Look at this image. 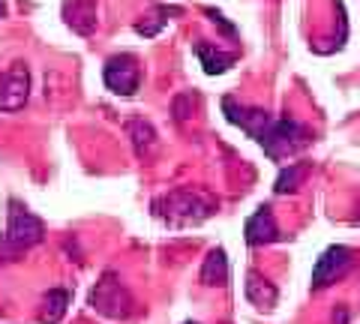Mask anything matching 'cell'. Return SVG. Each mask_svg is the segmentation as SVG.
Returning <instances> with one entry per match:
<instances>
[{"mask_svg": "<svg viewBox=\"0 0 360 324\" xmlns=\"http://www.w3.org/2000/svg\"><path fill=\"white\" fill-rule=\"evenodd\" d=\"M217 207H219L217 195L201 186H177L150 201L153 219H160L165 228H174V231L195 228L201 222H207L217 214Z\"/></svg>", "mask_w": 360, "mask_h": 324, "instance_id": "1", "label": "cell"}, {"mask_svg": "<svg viewBox=\"0 0 360 324\" xmlns=\"http://www.w3.org/2000/svg\"><path fill=\"white\" fill-rule=\"evenodd\" d=\"M262 150L270 156L274 162H285L291 156L303 153L312 144V129L297 124L295 117H276L274 127L267 129V136L258 141Z\"/></svg>", "mask_w": 360, "mask_h": 324, "instance_id": "2", "label": "cell"}, {"mask_svg": "<svg viewBox=\"0 0 360 324\" xmlns=\"http://www.w3.org/2000/svg\"><path fill=\"white\" fill-rule=\"evenodd\" d=\"M42 234H45L42 219L33 216L18 198H9L4 247L13 250V252H25V250H30V247H37V243L42 240Z\"/></svg>", "mask_w": 360, "mask_h": 324, "instance_id": "3", "label": "cell"}, {"mask_svg": "<svg viewBox=\"0 0 360 324\" xmlns=\"http://www.w3.org/2000/svg\"><path fill=\"white\" fill-rule=\"evenodd\" d=\"M87 304L105 318H129L132 306H135L129 288L120 283V276L115 271H105L103 276H99V283L94 285Z\"/></svg>", "mask_w": 360, "mask_h": 324, "instance_id": "4", "label": "cell"}, {"mask_svg": "<svg viewBox=\"0 0 360 324\" xmlns=\"http://www.w3.org/2000/svg\"><path fill=\"white\" fill-rule=\"evenodd\" d=\"M103 82L111 93L117 96H135L141 87V63L135 54H115L105 60Z\"/></svg>", "mask_w": 360, "mask_h": 324, "instance_id": "5", "label": "cell"}, {"mask_svg": "<svg viewBox=\"0 0 360 324\" xmlns=\"http://www.w3.org/2000/svg\"><path fill=\"white\" fill-rule=\"evenodd\" d=\"M222 115L229 117V124L240 127L246 136L255 138V141H262V138L267 136V129L274 127V120H276L274 115H270V111L243 105V103H238L234 96H225V99H222Z\"/></svg>", "mask_w": 360, "mask_h": 324, "instance_id": "6", "label": "cell"}, {"mask_svg": "<svg viewBox=\"0 0 360 324\" xmlns=\"http://www.w3.org/2000/svg\"><path fill=\"white\" fill-rule=\"evenodd\" d=\"M352 259H354V252L348 247H328L324 250L312 267V288L315 292H321V288L333 285L340 276H345V271L352 267Z\"/></svg>", "mask_w": 360, "mask_h": 324, "instance_id": "7", "label": "cell"}, {"mask_svg": "<svg viewBox=\"0 0 360 324\" xmlns=\"http://www.w3.org/2000/svg\"><path fill=\"white\" fill-rule=\"evenodd\" d=\"M30 96V72L25 63H13L0 75V111H18L25 108Z\"/></svg>", "mask_w": 360, "mask_h": 324, "instance_id": "8", "label": "cell"}, {"mask_svg": "<svg viewBox=\"0 0 360 324\" xmlns=\"http://www.w3.org/2000/svg\"><path fill=\"white\" fill-rule=\"evenodd\" d=\"M63 21L78 37H90L99 25L96 0H63Z\"/></svg>", "mask_w": 360, "mask_h": 324, "instance_id": "9", "label": "cell"}, {"mask_svg": "<svg viewBox=\"0 0 360 324\" xmlns=\"http://www.w3.org/2000/svg\"><path fill=\"white\" fill-rule=\"evenodd\" d=\"M243 238L250 247H267V243H276L283 234H279V226L274 219V210H270L267 205H262L255 210V214L246 219L243 226Z\"/></svg>", "mask_w": 360, "mask_h": 324, "instance_id": "10", "label": "cell"}, {"mask_svg": "<svg viewBox=\"0 0 360 324\" xmlns=\"http://www.w3.org/2000/svg\"><path fill=\"white\" fill-rule=\"evenodd\" d=\"M195 58H198L201 66H205L207 75H222V72H229L234 66L238 54H234V51H222L219 46H210V42L198 39L195 42Z\"/></svg>", "mask_w": 360, "mask_h": 324, "instance_id": "11", "label": "cell"}, {"mask_svg": "<svg viewBox=\"0 0 360 324\" xmlns=\"http://www.w3.org/2000/svg\"><path fill=\"white\" fill-rule=\"evenodd\" d=\"M243 292H246V300H250L252 306H258V309H274L276 300H279L276 285L267 283V279L262 273H255V271L246 273V288Z\"/></svg>", "mask_w": 360, "mask_h": 324, "instance_id": "12", "label": "cell"}, {"mask_svg": "<svg viewBox=\"0 0 360 324\" xmlns=\"http://www.w3.org/2000/svg\"><path fill=\"white\" fill-rule=\"evenodd\" d=\"M198 279H201V285H210V288L229 285V259H225V250H222V247H217V250L207 252L205 264H201Z\"/></svg>", "mask_w": 360, "mask_h": 324, "instance_id": "13", "label": "cell"}, {"mask_svg": "<svg viewBox=\"0 0 360 324\" xmlns=\"http://www.w3.org/2000/svg\"><path fill=\"white\" fill-rule=\"evenodd\" d=\"M174 15H184V9L180 6H153L148 15H141V21H135V33L150 39L168 25V18H174Z\"/></svg>", "mask_w": 360, "mask_h": 324, "instance_id": "14", "label": "cell"}, {"mask_svg": "<svg viewBox=\"0 0 360 324\" xmlns=\"http://www.w3.org/2000/svg\"><path fill=\"white\" fill-rule=\"evenodd\" d=\"M70 292L66 288H51L49 294H42L39 300V321L42 324H58L66 316V306H70Z\"/></svg>", "mask_w": 360, "mask_h": 324, "instance_id": "15", "label": "cell"}, {"mask_svg": "<svg viewBox=\"0 0 360 324\" xmlns=\"http://www.w3.org/2000/svg\"><path fill=\"white\" fill-rule=\"evenodd\" d=\"M312 165L309 162H288V169L279 171L276 183H274V193L276 195H288V193H297V189L303 186V181L309 177Z\"/></svg>", "mask_w": 360, "mask_h": 324, "instance_id": "16", "label": "cell"}, {"mask_svg": "<svg viewBox=\"0 0 360 324\" xmlns=\"http://www.w3.org/2000/svg\"><path fill=\"white\" fill-rule=\"evenodd\" d=\"M129 138H132V148L139 156H150L156 148V129L148 124V120H132L129 124Z\"/></svg>", "mask_w": 360, "mask_h": 324, "instance_id": "17", "label": "cell"}, {"mask_svg": "<svg viewBox=\"0 0 360 324\" xmlns=\"http://www.w3.org/2000/svg\"><path fill=\"white\" fill-rule=\"evenodd\" d=\"M205 15L213 21V25H219L225 33H229V37H234V25H229V21H225V15H222V13H217V9H205Z\"/></svg>", "mask_w": 360, "mask_h": 324, "instance_id": "18", "label": "cell"}, {"mask_svg": "<svg viewBox=\"0 0 360 324\" xmlns=\"http://www.w3.org/2000/svg\"><path fill=\"white\" fill-rule=\"evenodd\" d=\"M6 15V6H4V0H0V18H4Z\"/></svg>", "mask_w": 360, "mask_h": 324, "instance_id": "19", "label": "cell"}, {"mask_svg": "<svg viewBox=\"0 0 360 324\" xmlns=\"http://www.w3.org/2000/svg\"><path fill=\"white\" fill-rule=\"evenodd\" d=\"M186 324H198V321H186Z\"/></svg>", "mask_w": 360, "mask_h": 324, "instance_id": "20", "label": "cell"}]
</instances>
